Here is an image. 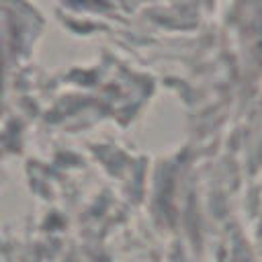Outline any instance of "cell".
<instances>
[{"label":"cell","mask_w":262,"mask_h":262,"mask_svg":"<svg viewBox=\"0 0 262 262\" xmlns=\"http://www.w3.org/2000/svg\"><path fill=\"white\" fill-rule=\"evenodd\" d=\"M76 2H86V0H76Z\"/></svg>","instance_id":"6da1fadb"}]
</instances>
